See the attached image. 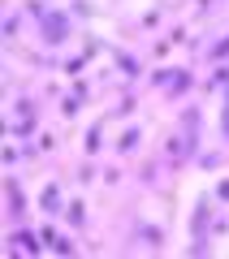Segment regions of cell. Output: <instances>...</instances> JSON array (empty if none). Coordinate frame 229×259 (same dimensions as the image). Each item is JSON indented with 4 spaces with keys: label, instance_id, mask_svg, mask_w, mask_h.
Wrapping results in <instances>:
<instances>
[{
    "label": "cell",
    "instance_id": "obj_1",
    "mask_svg": "<svg viewBox=\"0 0 229 259\" xmlns=\"http://www.w3.org/2000/svg\"><path fill=\"white\" fill-rule=\"evenodd\" d=\"M78 35H83V26L69 18V9H65V5H52V9H48V18L35 22V39H39V48H48V52L69 48V39H78Z\"/></svg>",
    "mask_w": 229,
    "mask_h": 259
},
{
    "label": "cell",
    "instance_id": "obj_2",
    "mask_svg": "<svg viewBox=\"0 0 229 259\" xmlns=\"http://www.w3.org/2000/svg\"><path fill=\"white\" fill-rule=\"evenodd\" d=\"M0 190H5V216H9V225H26L30 207H35V194L22 186V177L18 173H5Z\"/></svg>",
    "mask_w": 229,
    "mask_h": 259
},
{
    "label": "cell",
    "instance_id": "obj_3",
    "mask_svg": "<svg viewBox=\"0 0 229 259\" xmlns=\"http://www.w3.org/2000/svg\"><path fill=\"white\" fill-rule=\"evenodd\" d=\"M5 250L9 255H22V259H39V255H48V242L39 238V225H9Z\"/></svg>",
    "mask_w": 229,
    "mask_h": 259
},
{
    "label": "cell",
    "instance_id": "obj_4",
    "mask_svg": "<svg viewBox=\"0 0 229 259\" xmlns=\"http://www.w3.org/2000/svg\"><path fill=\"white\" fill-rule=\"evenodd\" d=\"M108 61H112V69L121 74V82H143L147 78V69H151V61H147L143 52H134V48H121V44H108Z\"/></svg>",
    "mask_w": 229,
    "mask_h": 259
},
{
    "label": "cell",
    "instance_id": "obj_5",
    "mask_svg": "<svg viewBox=\"0 0 229 259\" xmlns=\"http://www.w3.org/2000/svg\"><path fill=\"white\" fill-rule=\"evenodd\" d=\"M216 212H220V203L212 199V190H203L199 199H195L190 216H186V233H190V238H212V221H216Z\"/></svg>",
    "mask_w": 229,
    "mask_h": 259
},
{
    "label": "cell",
    "instance_id": "obj_6",
    "mask_svg": "<svg viewBox=\"0 0 229 259\" xmlns=\"http://www.w3.org/2000/svg\"><path fill=\"white\" fill-rule=\"evenodd\" d=\"M195 91H199V69H195L190 61H182V65L173 69V82H169L160 95H165V104H186Z\"/></svg>",
    "mask_w": 229,
    "mask_h": 259
},
{
    "label": "cell",
    "instance_id": "obj_7",
    "mask_svg": "<svg viewBox=\"0 0 229 259\" xmlns=\"http://www.w3.org/2000/svg\"><path fill=\"white\" fill-rule=\"evenodd\" d=\"M173 125L190 139L195 151H203V104H190V100L177 104V108H173Z\"/></svg>",
    "mask_w": 229,
    "mask_h": 259
},
{
    "label": "cell",
    "instance_id": "obj_8",
    "mask_svg": "<svg viewBox=\"0 0 229 259\" xmlns=\"http://www.w3.org/2000/svg\"><path fill=\"white\" fill-rule=\"evenodd\" d=\"M65 203H69V194H65V182H44L35 190V207H39V216H56V221H61L65 216Z\"/></svg>",
    "mask_w": 229,
    "mask_h": 259
},
{
    "label": "cell",
    "instance_id": "obj_9",
    "mask_svg": "<svg viewBox=\"0 0 229 259\" xmlns=\"http://www.w3.org/2000/svg\"><path fill=\"white\" fill-rule=\"evenodd\" d=\"M130 242H138L143 250H165L169 246V229L156 221H130Z\"/></svg>",
    "mask_w": 229,
    "mask_h": 259
},
{
    "label": "cell",
    "instance_id": "obj_10",
    "mask_svg": "<svg viewBox=\"0 0 229 259\" xmlns=\"http://www.w3.org/2000/svg\"><path fill=\"white\" fill-rule=\"evenodd\" d=\"M143 139H147V130L138 125V121H130V125L117 134V139H112V156H117V160H130V156H138Z\"/></svg>",
    "mask_w": 229,
    "mask_h": 259
},
{
    "label": "cell",
    "instance_id": "obj_11",
    "mask_svg": "<svg viewBox=\"0 0 229 259\" xmlns=\"http://www.w3.org/2000/svg\"><path fill=\"white\" fill-rule=\"evenodd\" d=\"M165 173H169V164H165V156H160V151H156V156H143V160H138V168H134V177H138V186H143V190H156Z\"/></svg>",
    "mask_w": 229,
    "mask_h": 259
},
{
    "label": "cell",
    "instance_id": "obj_12",
    "mask_svg": "<svg viewBox=\"0 0 229 259\" xmlns=\"http://www.w3.org/2000/svg\"><path fill=\"white\" fill-rule=\"evenodd\" d=\"M229 87V61L208 65V78H199V95H220Z\"/></svg>",
    "mask_w": 229,
    "mask_h": 259
},
{
    "label": "cell",
    "instance_id": "obj_13",
    "mask_svg": "<svg viewBox=\"0 0 229 259\" xmlns=\"http://www.w3.org/2000/svg\"><path fill=\"white\" fill-rule=\"evenodd\" d=\"M65 229H73V233H83L87 225H91V212H87V199H78V194H73L69 203H65Z\"/></svg>",
    "mask_w": 229,
    "mask_h": 259
},
{
    "label": "cell",
    "instance_id": "obj_14",
    "mask_svg": "<svg viewBox=\"0 0 229 259\" xmlns=\"http://www.w3.org/2000/svg\"><path fill=\"white\" fill-rule=\"evenodd\" d=\"M39 121H44V117H13L9 125H5V134H9L13 143H22V139H39Z\"/></svg>",
    "mask_w": 229,
    "mask_h": 259
},
{
    "label": "cell",
    "instance_id": "obj_15",
    "mask_svg": "<svg viewBox=\"0 0 229 259\" xmlns=\"http://www.w3.org/2000/svg\"><path fill=\"white\" fill-rule=\"evenodd\" d=\"M78 52H83L87 61H100V56L108 52V39H104V35H95V30H87V26H83V35H78Z\"/></svg>",
    "mask_w": 229,
    "mask_h": 259
},
{
    "label": "cell",
    "instance_id": "obj_16",
    "mask_svg": "<svg viewBox=\"0 0 229 259\" xmlns=\"http://www.w3.org/2000/svg\"><path fill=\"white\" fill-rule=\"evenodd\" d=\"M104 125H108V117H95L91 125H87V134H83V156H100V151H104Z\"/></svg>",
    "mask_w": 229,
    "mask_h": 259
},
{
    "label": "cell",
    "instance_id": "obj_17",
    "mask_svg": "<svg viewBox=\"0 0 229 259\" xmlns=\"http://www.w3.org/2000/svg\"><path fill=\"white\" fill-rule=\"evenodd\" d=\"M173 69H177V65H169V61L151 65V69H147V78H143V87H151V91H165V87L173 82Z\"/></svg>",
    "mask_w": 229,
    "mask_h": 259
},
{
    "label": "cell",
    "instance_id": "obj_18",
    "mask_svg": "<svg viewBox=\"0 0 229 259\" xmlns=\"http://www.w3.org/2000/svg\"><path fill=\"white\" fill-rule=\"evenodd\" d=\"M203 61H208V65L229 61V30H225V35H216V39H208V48H203Z\"/></svg>",
    "mask_w": 229,
    "mask_h": 259
},
{
    "label": "cell",
    "instance_id": "obj_19",
    "mask_svg": "<svg viewBox=\"0 0 229 259\" xmlns=\"http://www.w3.org/2000/svg\"><path fill=\"white\" fill-rule=\"evenodd\" d=\"M78 250H83V246H78V233H73V229H65L61 238L52 242V250H48V255H61V259H73V255H78Z\"/></svg>",
    "mask_w": 229,
    "mask_h": 259
},
{
    "label": "cell",
    "instance_id": "obj_20",
    "mask_svg": "<svg viewBox=\"0 0 229 259\" xmlns=\"http://www.w3.org/2000/svg\"><path fill=\"white\" fill-rule=\"evenodd\" d=\"M65 9H69V18L78 22V26H87V22H91L95 13H100V5H95V0H69Z\"/></svg>",
    "mask_w": 229,
    "mask_h": 259
},
{
    "label": "cell",
    "instance_id": "obj_21",
    "mask_svg": "<svg viewBox=\"0 0 229 259\" xmlns=\"http://www.w3.org/2000/svg\"><path fill=\"white\" fill-rule=\"evenodd\" d=\"M44 95H18L13 100V117H44Z\"/></svg>",
    "mask_w": 229,
    "mask_h": 259
},
{
    "label": "cell",
    "instance_id": "obj_22",
    "mask_svg": "<svg viewBox=\"0 0 229 259\" xmlns=\"http://www.w3.org/2000/svg\"><path fill=\"white\" fill-rule=\"evenodd\" d=\"M87 65H91V61H87L83 52H69V56L61 61V78H65V82H69V78H83V74H87Z\"/></svg>",
    "mask_w": 229,
    "mask_h": 259
},
{
    "label": "cell",
    "instance_id": "obj_23",
    "mask_svg": "<svg viewBox=\"0 0 229 259\" xmlns=\"http://www.w3.org/2000/svg\"><path fill=\"white\" fill-rule=\"evenodd\" d=\"M83 108H87V100H78L73 91H65L61 100H56V112H61L65 121H73V117H83Z\"/></svg>",
    "mask_w": 229,
    "mask_h": 259
},
{
    "label": "cell",
    "instance_id": "obj_24",
    "mask_svg": "<svg viewBox=\"0 0 229 259\" xmlns=\"http://www.w3.org/2000/svg\"><path fill=\"white\" fill-rule=\"evenodd\" d=\"M95 177H100V168H95V156H83V160H78V168H73V182H78V186H91Z\"/></svg>",
    "mask_w": 229,
    "mask_h": 259
},
{
    "label": "cell",
    "instance_id": "obj_25",
    "mask_svg": "<svg viewBox=\"0 0 229 259\" xmlns=\"http://www.w3.org/2000/svg\"><path fill=\"white\" fill-rule=\"evenodd\" d=\"M165 5H156V9H147L143 13V18H138V30H147V35H151V30H160V26H165Z\"/></svg>",
    "mask_w": 229,
    "mask_h": 259
},
{
    "label": "cell",
    "instance_id": "obj_26",
    "mask_svg": "<svg viewBox=\"0 0 229 259\" xmlns=\"http://www.w3.org/2000/svg\"><path fill=\"white\" fill-rule=\"evenodd\" d=\"M26 22H30V18H26V13H22V9H18V13H9V18H5V26H0V30H5V39H9V44H13V39L22 35V26H26Z\"/></svg>",
    "mask_w": 229,
    "mask_h": 259
},
{
    "label": "cell",
    "instance_id": "obj_27",
    "mask_svg": "<svg viewBox=\"0 0 229 259\" xmlns=\"http://www.w3.org/2000/svg\"><path fill=\"white\" fill-rule=\"evenodd\" d=\"M220 160H225L220 151H208V147H203L199 156H195V168H199V173H212V168H220Z\"/></svg>",
    "mask_w": 229,
    "mask_h": 259
},
{
    "label": "cell",
    "instance_id": "obj_28",
    "mask_svg": "<svg viewBox=\"0 0 229 259\" xmlns=\"http://www.w3.org/2000/svg\"><path fill=\"white\" fill-rule=\"evenodd\" d=\"M48 9H52L48 0H22V13H26L30 22H44V18H48Z\"/></svg>",
    "mask_w": 229,
    "mask_h": 259
},
{
    "label": "cell",
    "instance_id": "obj_29",
    "mask_svg": "<svg viewBox=\"0 0 229 259\" xmlns=\"http://www.w3.org/2000/svg\"><path fill=\"white\" fill-rule=\"evenodd\" d=\"M169 52H173V44H169V39L160 35L156 44H151V52H147V61H151V65H160V61H169Z\"/></svg>",
    "mask_w": 229,
    "mask_h": 259
},
{
    "label": "cell",
    "instance_id": "obj_30",
    "mask_svg": "<svg viewBox=\"0 0 229 259\" xmlns=\"http://www.w3.org/2000/svg\"><path fill=\"white\" fill-rule=\"evenodd\" d=\"M212 242H216V238H190L186 255H190V259H203V255H212Z\"/></svg>",
    "mask_w": 229,
    "mask_h": 259
},
{
    "label": "cell",
    "instance_id": "obj_31",
    "mask_svg": "<svg viewBox=\"0 0 229 259\" xmlns=\"http://www.w3.org/2000/svg\"><path fill=\"white\" fill-rule=\"evenodd\" d=\"M69 91L78 95V100H91V95H95V87H91V78L83 74V78H69Z\"/></svg>",
    "mask_w": 229,
    "mask_h": 259
},
{
    "label": "cell",
    "instance_id": "obj_32",
    "mask_svg": "<svg viewBox=\"0 0 229 259\" xmlns=\"http://www.w3.org/2000/svg\"><path fill=\"white\" fill-rule=\"evenodd\" d=\"M18 160H22L18 143H5V147H0V164H5V168H18Z\"/></svg>",
    "mask_w": 229,
    "mask_h": 259
},
{
    "label": "cell",
    "instance_id": "obj_33",
    "mask_svg": "<svg viewBox=\"0 0 229 259\" xmlns=\"http://www.w3.org/2000/svg\"><path fill=\"white\" fill-rule=\"evenodd\" d=\"M65 91H69V87H65V78H48V82H44V91H39V95H44V100H61Z\"/></svg>",
    "mask_w": 229,
    "mask_h": 259
},
{
    "label": "cell",
    "instance_id": "obj_34",
    "mask_svg": "<svg viewBox=\"0 0 229 259\" xmlns=\"http://www.w3.org/2000/svg\"><path fill=\"white\" fill-rule=\"evenodd\" d=\"M100 177H104V186H121V182H126V168H121V164H104Z\"/></svg>",
    "mask_w": 229,
    "mask_h": 259
},
{
    "label": "cell",
    "instance_id": "obj_35",
    "mask_svg": "<svg viewBox=\"0 0 229 259\" xmlns=\"http://www.w3.org/2000/svg\"><path fill=\"white\" fill-rule=\"evenodd\" d=\"M165 39H169L173 48H186V39H190V30H186L182 22H177V26H165Z\"/></svg>",
    "mask_w": 229,
    "mask_h": 259
},
{
    "label": "cell",
    "instance_id": "obj_36",
    "mask_svg": "<svg viewBox=\"0 0 229 259\" xmlns=\"http://www.w3.org/2000/svg\"><path fill=\"white\" fill-rule=\"evenodd\" d=\"M212 199H216L220 207H229V177H216V182H212Z\"/></svg>",
    "mask_w": 229,
    "mask_h": 259
},
{
    "label": "cell",
    "instance_id": "obj_37",
    "mask_svg": "<svg viewBox=\"0 0 229 259\" xmlns=\"http://www.w3.org/2000/svg\"><path fill=\"white\" fill-rule=\"evenodd\" d=\"M225 233H229V207H220L216 221H212V238H225Z\"/></svg>",
    "mask_w": 229,
    "mask_h": 259
},
{
    "label": "cell",
    "instance_id": "obj_38",
    "mask_svg": "<svg viewBox=\"0 0 229 259\" xmlns=\"http://www.w3.org/2000/svg\"><path fill=\"white\" fill-rule=\"evenodd\" d=\"M212 9H216V0H195V22H203Z\"/></svg>",
    "mask_w": 229,
    "mask_h": 259
},
{
    "label": "cell",
    "instance_id": "obj_39",
    "mask_svg": "<svg viewBox=\"0 0 229 259\" xmlns=\"http://www.w3.org/2000/svg\"><path fill=\"white\" fill-rule=\"evenodd\" d=\"M216 134H220V143L229 147V112H220V117H216Z\"/></svg>",
    "mask_w": 229,
    "mask_h": 259
},
{
    "label": "cell",
    "instance_id": "obj_40",
    "mask_svg": "<svg viewBox=\"0 0 229 259\" xmlns=\"http://www.w3.org/2000/svg\"><path fill=\"white\" fill-rule=\"evenodd\" d=\"M39 147H44V156H48V151H56V134H48V130H39Z\"/></svg>",
    "mask_w": 229,
    "mask_h": 259
},
{
    "label": "cell",
    "instance_id": "obj_41",
    "mask_svg": "<svg viewBox=\"0 0 229 259\" xmlns=\"http://www.w3.org/2000/svg\"><path fill=\"white\" fill-rule=\"evenodd\" d=\"M220 112H229V87L220 91Z\"/></svg>",
    "mask_w": 229,
    "mask_h": 259
}]
</instances>
